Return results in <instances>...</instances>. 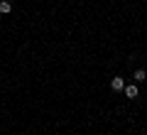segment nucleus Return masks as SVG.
<instances>
[{
	"label": "nucleus",
	"mask_w": 147,
	"mask_h": 135,
	"mask_svg": "<svg viewBox=\"0 0 147 135\" xmlns=\"http://www.w3.org/2000/svg\"><path fill=\"white\" fill-rule=\"evenodd\" d=\"M132 79H135V83H142V81H147V71H145V69H137Z\"/></svg>",
	"instance_id": "obj_3"
},
{
	"label": "nucleus",
	"mask_w": 147,
	"mask_h": 135,
	"mask_svg": "<svg viewBox=\"0 0 147 135\" xmlns=\"http://www.w3.org/2000/svg\"><path fill=\"white\" fill-rule=\"evenodd\" d=\"M110 88H113V91H123V88H125V81H123L120 76H115L113 81H110Z\"/></svg>",
	"instance_id": "obj_2"
},
{
	"label": "nucleus",
	"mask_w": 147,
	"mask_h": 135,
	"mask_svg": "<svg viewBox=\"0 0 147 135\" xmlns=\"http://www.w3.org/2000/svg\"><path fill=\"white\" fill-rule=\"evenodd\" d=\"M10 10H12V5H10V3H7V0H0V12L5 15V12H10Z\"/></svg>",
	"instance_id": "obj_4"
},
{
	"label": "nucleus",
	"mask_w": 147,
	"mask_h": 135,
	"mask_svg": "<svg viewBox=\"0 0 147 135\" xmlns=\"http://www.w3.org/2000/svg\"><path fill=\"white\" fill-rule=\"evenodd\" d=\"M123 91H125L127 98H137V96H140V88H137V83H130V86H125Z\"/></svg>",
	"instance_id": "obj_1"
}]
</instances>
